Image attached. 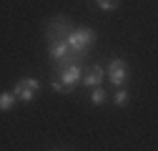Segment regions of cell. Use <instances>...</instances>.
Returning <instances> with one entry per match:
<instances>
[{
    "instance_id": "6",
    "label": "cell",
    "mask_w": 158,
    "mask_h": 151,
    "mask_svg": "<svg viewBox=\"0 0 158 151\" xmlns=\"http://www.w3.org/2000/svg\"><path fill=\"white\" fill-rule=\"evenodd\" d=\"M13 93H15V101H23V103H28V101H33V96H35V91H33V88H28V86H23L20 81L15 83V88H13Z\"/></svg>"
},
{
    "instance_id": "11",
    "label": "cell",
    "mask_w": 158,
    "mask_h": 151,
    "mask_svg": "<svg viewBox=\"0 0 158 151\" xmlns=\"http://www.w3.org/2000/svg\"><path fill=\"white\" fill-rule=\"evenodd\" d=\"M113 101H115L118 106H126V103H128V93H126L123 88H118V91H115V96H113Z\"/></svg>"
},
{
    "instance_id": "1",
    "label": "cell",
    "mask_w": 158,
    "mask_h": 151,
    "mask_svg": "<svg viewBox=\"0 0 158 151\" xmlns=\"http://www.w3.org/2000/svg\"><path fill=\"white\" fill-rule=\"evenodd\" d=\"M68 45L73 48V50H78V53H85L88 55V50H90V45L95 43V30H90V28H73L70 33H68Z\"/></svg>"
},
{
    "instance_id": "4",
    "label": "cell",
    "mask_w": 158,
    "mask_h": 151,
    "mask_svg": "<svg viewBox=\"0 0 158 151\" xmlns=\"http://www.w3.org/2000/svg\"><path fill=\"white\" fill-rule=\"evenodd\" d=\"M53 76H58L65 86H75L78 81H81V76H83V66H78V63H70V66H63V68H55Z\"/></svg>"
},
{
    "instance_id": "9",
    "label": "cell",
    "mask_w": 158,
    "mask_h": 151,
    "mask_svg": "<svg viewBox=\"0 0 158 151\" xmlns=\"http://www.w3.org/2000/svg\"><path fill=\"white\" fill-rule=\"evenodd\" d=\"M50 86H53V91H55V93H70V91H73L70 86H65L60 78H58V76H53V83H50Z\"/></svg>"
},
{
    "instance_id": "8",
    "label": "cell",
    "mask_w": 158,
    "mask_h": 151,
    "mask_svg": "<svg viewBox=\"0 0 158 151\" xmlns=\"http://www.w3.org/2000/svg\"><path fill=\"white\" fill-rule=\"evenodd\" d=\"M106 98H108V96H106V91H103L101 86H95L93 93H90V101H93L95 106H101V103H106Z\"/></svg>"
},
{
    "instance_id": "10",
    "label": "cell",
    "mask_w": 158,
    "mask_h": 151,
    "mask_svg": "<svg viewBox=\"0 0 158 151\" xmlns=\"http://www.w3.org/2000/svg\"><path fill=\"white\" fill-rule=\"evenodd\" d=\"M118 3H121V0H98V8L106 10V13H110V10L118 8Z\"/></svg>"
},
{
    "instance_id": "2",
    "label": "cell",
    "mask_w": 158,
    "mask_h": 151,
    "mask_svg": "<svg viewBox=\"0 0 158 151\" xmlns=\"http://www.w3.org/2000/svg\"><path fill=\"white\" fill-rule=\"evenodd\" d=\"M73 30V23H70V18H50L48 25H45V41H58V38H68V33Z\"/></svg>"
},
{
    "instance_id": "7",
    "label": "cell",
    "mask_w": 158,
    "mask_h": 151,
    "mask_svg": "<svg viewBox=\"0 0 158 151\" xmlns=\"http://www.w3.org/2000/svg\"><path fill=\"white\" fill-rule=\"evenodd\" d=\"M13 106H15V93L13 91L0 93V111H10Z\"/></svg>"
},
{
    "instance_id": "3",
    "label": "cell",
    "mask_w": 158,
    "mask_h": 151,
    "mask_svg": "<svg viewBox=\"0 0 158 151\" xmlns=\"http://www.w3.org/2000/svg\"><path fill=\"white\" fill-rule=\"evenodd\" d=\"M108 78H110V83L118 86V88L128 81V66H126L123 58H113V61L108 63Z\"/></svg>"
},
{
    "instance_id": "5",
    "label": "cell",
    "mask_w": 158,
    "mask_h": 151,
    "mask_svg": "<svg viewBox=\"0 0 158 151\" xmlns=\"http://www.w3.org/2000/svg\"><path fill=\"white\" fill-rule=\"evenodd\" d=\"M81 78H83V86L95 88V86H101V83H103V68H101V66H90L88 73L81 76Z\"/></svg>"
}]
</instances>
